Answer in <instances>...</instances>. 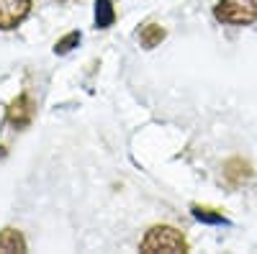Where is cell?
I'll list each match as a JSON object with an SVG mask.
<instances>
[{
  "instance_id": "6da1fadb",
  "label": "cell",
  "mask_w": 257,
  "mask_h": 254,
  "mask_svg": "<svg viewBox=\"0 0 257 254\" xmlns=\"http://www.w3.org/2000/svg\"><path fill=\"white\" fill-rule=\"evenodd\" d=\"M139 251H144V254H155V251L178 254L180 251L183 254V251H188V239L173 226H155L139 241Z\"/></svg>"
},
{
  "instance_id": "7a4b0ae2",
  "label": "cell",
  "mask_w": 257,
  "mask_h": 254,
  "mask_svg": "<svg viewBox=\"0 0 257 254\" xmlns=\"http://www.w3.org/2000/svg\"><path fill=\"white\" fill-rule=\"evenodd\" d=\"M221 24L229 26H247L257 21V0H219L216 8H213Z\"/></svg>"
},
{
  "instance_id": "3957f363",
  "label": "cell",
  "mask_w": 257,
  "mask_h": 254,
  "mask_svg": "<svg viewBox=\"0 0 257 254\" xmlns=\"http://www.w3.org/2000/svg\"><path fill=\"white\" fill-rule=\"evenodd\" d=\"M31 13V0H0V29H16Z\"/></svg>"
},
{
  "instance_id": "277c9868",
  "label": "cell",
  "mask_w": 257,
  "mask_h": 254,
  "mask_svg": "<svg viewBox=\"0 0 257 254\" xmlns=\"http://www.w3.org/2000/svg\"><path fill=\"white\" fill-rule=\"evenodd\" d=\"M8 123L13 126V129H26V126L31 123L34 118V103L26 93H21L11 105H8V113H6Z\"/></svg>"
},
{
  "instance_id": "5b68a950",
  "label": "cell",
  "mask_w": 257,
  "mask_h": 254,
  "mask_svg": "<svg viewBox=\"0 0 257 254\" xmlns=\"http://www.w3.org/2000/svg\"><path fill=\"white\" fill-rule=\"evenodd\" d=\"M224 177H226L229 185H242L244 180L252 177V167L247 162H242V159H231V162H226Z\"/></svg>"
},
{
  "instance_id": "8992f818",
  "label": "cell",
  "mask_w": 257,
  "mask_h": 254,
  "mask_svg": "<svg viewBox=\"0 0 257 254\" xmlns=\"http://www.w3.org/2000/svg\"><path fill=\"white\" fill-rule=\"evenodd\" d=\"M0 251H26V241L16 228L0 231Z\"/></svg>"
},
{
  "instance_id": "52a82bcc",
  "label": "cell",
  "mask_w": 257,
  "mask_h": 254,
  "mask_svg": "<svg viewBox=\"0 0 257 254\" xmlns=\"http://www.w3.org/2000/svg\"><path fill=\"white\" fill-rule=\"evenodd\" d=\"M116 21V11L111 0H95V24L98 29H108Z\"/></svg>"
},
{
  "instance_id": "ba28073f",
  "label": "cell",
  "mask_w": 257,
  "mask_h": 254,
  "mask_svg": "<svg viewBox=\"0 0 257 254\" xmlns=\"http://www.w3.org/2000/svg\"><path fill=\"white\" fill-rule=\"evenodd\" d=\"M162 39H165V29H162V26H157V24H147V26L139 31V41H142V44H144L147 49L157 47Z\"/></svg>"
},
{
  "instance_id": "9c48e42d",
  "label": "cell",
  "mask_w": 257,
  "mask_h": 254,
  "mask_svg": "<svg viewBox=\"0 0 257 254\" xmlns=\"http://www.w3.org/2000/svg\"><path fill=\"white\" fill-rule=\"evenodd\" d=\"M193 216H196L201 223H229L219 210H213V208H203V205H193Z\"/></svg>"
},
{
  "instance_id": "30bf717a",
  "label": "cell",
  "mask_w": 257,
  "mask_h": 254,
  "mask_svg": "<svg viewBox=\"0 0 257 254\" xmlns=\"http://www.w3.org/2000/svg\"><path fill=\"white\" fill-rule=\"evenodd\" d=\"M77 41H80V34H77V31H72V34H67L64 39H59V41H57L54 52H57V54H67V52L77 44Z\"/></svg>"
}]
</instances>
